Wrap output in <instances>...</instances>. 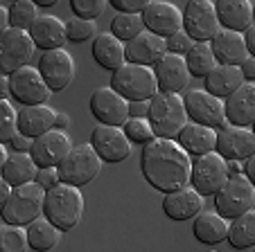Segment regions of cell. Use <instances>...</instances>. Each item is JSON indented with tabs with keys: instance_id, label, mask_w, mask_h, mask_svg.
<instances>
[{
	"instance_id": "29",
	"label": "cell",
	"mask_w": 255,
	"mask_h": 252,
	"mask_svg": "<svg viewBox=\"0 0 255 252\" xmlns=\"http://www.w3.org/2000/svg\"><path fill=\"white\" fill-rule=\"evenodd\" d=\"M91 54L97 66L109 72H116L120 66H125V43H120L111 32H102L93 38Z\"/></svg>"
},
{
	"instance_id": "6",
	"label": "cell",
	"mask_w": 255,
	"mask_h": 252,
	"mask_svg": "<svg viewBox=\"0 0 255 252\" xmlns=\"http://www.w3.org/2000/svg\"><path fill=\"white\" fill-rule=\"evenodd\" d=\"M111 88L127 101H149L158 92L151 68L125 63L116 72H111Z\"/></svg>"
},
{
	"instance_id": "5",
	"label": "cell",
	"mask_w": 255,
	"mask_h": 252,
	"mask_svg": "<svg viewBox=\"0 0 255 252\" xmlns=\"http://www.w3.org/2000/svg\"><path fill=\"white\" fill-rule=\"evenodd\" d=\"M57 171H59V180H61L63 185L82 189L84 185L93 182L100 176L102 160L97 158V153L93 151L91 144H75V147L66 153V158L57 165Z\"/></svg>"
},
{
	"instance_id": "49",
	"label": "cell",
	"mask_w": 255,
	"mask_h": 252,
	"mask_svg": "<svg viewBox=\"0 0 255 252\" xmlns=\"http://www.w3.org/2000/svg\"><path fill=\"white\" fill-rule=\"evenodd\" d=\"M68 124H70V117H68L66 113H57V115H54V129H57V131L68 129Z\"/></svg>"
},
{
	"instance_id": "3",
	"label": "cell",
	"mask_w": 255,
	"mask_h": 252,
	"mask_svg": "<svg viewBox=\"0 0 255 252\" xmlns=\"http://www.w3.org/2000/svg\"><path fill=\"white\" fill-rule=\"evenodd\" d=\"M151 131L160 140H176L181 129L188 124L183 97L169 95V92H156L149 99V113H147Z\"/></svg>"
},
{
	"instance_id": "51",
	"label": "cell",
	"mask_w": 255,
	"mask_h": 252,
	"mask_svg": "<svg viewBox=\"0 0 255 252\" xmlns=\"http://www.w3.org/2000/svg\"><path fill=\"white\" fill-rule=\"evenodd\" d=\"M226 171H228V176H242V162L228 160L226 162Z\"/></svg>"
},
{
	"instance_id": "20",
	"label": "cell",
	"mask_w": 255,
	"mask_h": 252,
	"mask_svg": "<svg viewBox=\"0 0 255 252\" xmlns=\"http://www.w3.org/2000/svg\"><path fill=\"white\" fill-rule=\"evenodd\" d=\"M224 117L228 126L251 129L255 124V84L244 81L233 95L224 99Z\"/></svg>"
},
{
	"instance_id": "40",
	"label": "cell",
	"mask_w": 255,
	"mask_h": 252,
	"mask_svg": "<svg viewBox=\"0 0 255 252\" xmlns=\"http://www.w3.org/2000/svg\"><path fill=\"white\" fill-rule=\"evenodd\" d=\"M95 36H97V25L91 23V20H82L72 16V20L66 23V41H70V43H84V41Z\"/></svg>"
},
{
	"instance_id": "28",
	"label": "cell",
	"mask_w": 255,
	"mask_h": 252,
	"mask_svg": "<svg viewBox=\"0 0 255 252\" xmlns=\"http://www.w3.org/2000/svg\"><path fill=\"white\" fill-rule=\"evenodd\" d=\"M242 84H244V77L240 75V68L233 66H215L203 77V90L222 101L228 95H233Z\"/></svg>"
},
{
	"instance_id": "10",
	"label": "cell",
	"mask_w": 255,
	"mask_h": 252,
	"mask_svg": "<svg viewBox=\"0 0 255 252\" xmlns=\"http://www.w3.org/2000/svg\"><path fill=\"white\" fill-rule=\"evenodd\" d=\"M183 97V106H185V115H188V122L201 124L208 129H224L228 126L226 117H224V101L212 97L210 92L201 90V88H194L188 90Z\"/></svg>"
},
{
	"instance_id": "55",
	"label": "cell",
	"mask_w": 255,
	"mask_h": 252,
	"mask_svg": "<svg viewBox=\"0 0 255 252\" xmlns=\"http://www.w3.org/2000/svg\"><path fill=\"white\" fill-rule=\"evenodd\" d=\"M7 156H9V153H7V147L5 144H0V171H2V165L7 162Z\"/></svg>"
},
{
	"instance_id": "38",
	"label": "cell",
	"mask_w": 255,
	"mask_h": 252,
	"mask_svg": "<svg viewBox=\"0 0 255 252\" xmlns=\"http://www.w3.org/2000/svg\"><path fill=\"white\" fill-rule=\"evenodd\" d=\"M122 131H125L127 140L133 144H140V147H144V144H149L151 140L156 138L154 131H151L149 122H147V117L144 119H138V117H129L125 122V126H122Z\"/></svg>"
},
{
	"instance_id": "1",
	"label": "cell",
	"mask_w": 255,
	"mask_h": 252,
	"mask_svg": "<svg viewBox=\"0 0 255 252\" xmlns=\"http://www.w3.org/2000/svg\"><path fill=\"white\" fill-rule=\"evenodd\" d=\"M192 158L178 147L176 140L154 138L140 151V171L142 178L156 191L172 194L190 185Z\"/></svg>"
},
{
	"instance_id": "30",
	"label": "cell",
	"mask_w": 255,
	"mask_h": 252,
	"mask_svg": "<svg viewBox=\"0 0 255 252\" xmlns=\"http://www.w3.org/2000/svg\"><path fill=\"white\" fill-rule=\"evenodd\" d=\"M192 234H194V239H197L199 243H206V246H217V243L226 241L228 221L222 219L217 212H206V209H203L201 214L194 216Z\"/></svg>"
},
{
	"instance_id": "19",
	"label": "cell",
	"mask_w": 255,
	"mask_h": 252,
	"mask_svg": "<svg viewBox=\"0 0 255 252\" xmlns=\"http://www.w3.org/2000/svg\"><path fill=\"white\" fill-rule=\"evenodd\" d=\"M215 153L224 160H237L244 162L246 158L255 156V133L251 129H237V126H224L217 131Z\"/></svg>"
},
{
	"instance_id": "53",
	"label": "cell",
	"mask_w": 255,
	"mask_h": 252,
	"mask_svg": "<svg viewBox=\"0 0 255 252\" xmlns=\"http://www.w3.org/2000/svg\"><path fill=\"white\" fill-rule=\"evenodd\" d=\"M9 191H11V187L7 185L5 180H2V176H0V207H2V203L7 200V196H9Z\"/></svg>"
},
{
	"instance_id": "50",
	"label": "cell",
	"mask_w": 255,
	"mask_h": 252,
	"mask_svg": "<svg viewBox=\"0 0 255 252\" xmlns=\"http://www.w3.org/2000/svg\"><path fill=\"white\" fill-rule=\"evenodd\" d=\"M9 29V16H7V7L0 5V36Z\"/></svg>"
},
{
	"instance_id": "2",
	"label": "cell",
	"mask_w": 255,
	"mask_h": 252,
	"mask_svg": "<svg viewBox=\"0 0 255 252\" xmlns=\"http://www.w3.org/2000/svg\"><path fill=\"white\" fill-rule=\"evenodd\" d=\"M43 219H48L59 232H70L82 223L84 196L77 187L59 182L43 196Z\"/></svg>"
},
{
	"instance_id": "17",
	"label": "cell",
	"mask_w": 255,
	"mask_h": 252,
	"mask_svg": "<svg viewBox=\"0 0 255 252\" xmlns=\"http://www.w3.org/2000/svg\"><path fill=\"white\" fill-rule=\"evenodd\" d=\"M140 18H142V27L147 32L156 34L160 38H169L183 27L181 9L174 2H163V0H149L147 7L142 9V14H140Z\"/></svg>"
},
{
	"instance_id": "35",
	"label": "cell",
	"mask_w": 255,
	"mask_h": 252,
	"mask_svg": "<svg viewBox=\"0 0 255 252\" xmlns=\"http://www.w3.org/2000/svg\"><path fill=\"white\" fill-rule=\"evenodd\" d=\"M7 16H9V27L11 29H23L27 32L32 23L39 18V7L34 5V0H16L7 7Z\"/></svg>"
},
{
	"instance_id": "8",
	"label": "cell",
	"mask_w": 255,
	"mask_h": 252,
	"mask_svg": "<svg viewBox=\"0 0 255 252\" xmlns=\"http://www.w3.org/2000/svg\"><path fill=\"white\" fill-rule=\"evenodd\" d=\"M226 171V160L219 153L210 151L206 156L192 158V169H190V187L197 191L199 196L208 198L215 196L217 191L224 187V182L228 180Z\"/></svg>"
},
{
	"instance_id": "7",
	"label": "cell",
	"mask_w": 255,
	"mask_h": 252,
	"mask_svg": "<svg viewBox=\"0 0 255 252\" xmlns=\"http://www.w3.org/2000/svg\"><path fill=\"white\" fill-rule=\"evenodd\" d=\"M212 198L217 214L226 221H233L255 209V187L244 176H231Z\"/></svg>"
},
{
	"instance_id": "27",
	"label": "cell",
	"mask_w": 255,
	"mask_h": 252,
	"mask_svg": "<svg viewBox=\"0 0 255 252\" xmlns=\"http://www.w3.org/2000/svg\"><path fill=\"white\" fill-rule=\"evenodd\" d=\"M176 142L190 158H199V156H206V153L215 151L217 131L208 129V126H201V124L188 122L183 129H181Z\"/></svg>"
},
{
	"instance_id": "54",
	"label": "cell",
	"mask_w": 255,
	"mask_h": 252,
	"mask_svg": "<svg viewBox=\"0 0 255 252\" xmlns=\"http://www.w3.org/2000/svg\"><path fill=\"white\" fill-rule=\"evenodd\" d=\"M34 5H36V7H43V9H48V7H54V5H57V0H34Z\"/></svg>"
},
{
	"instance_id": "42",
	"label": "cell",
	"mask_w": 255,
	"mask_h": 252,
	"mask_svg": "<svg viewBox=\"0 0 255 252\" xmlns=\"http://www.w3.org/2000/svg\"><path fill=\"white\" fill-rule=\"evenodd\" d=\"M192 48V41L188 38V34L181 29V32L172 34L169 38H165V52L176 54V57H185V52Z\"/></svg>"
},
{
	"instance_id": "18",
	"label": "cell",
	"mask_w": 255,
	"mask_h": 252,
	"mask_svg": "<svg viewBox=\"0 0 255 252\" xmlns=\"http://www.w3.org/2000/svg\"><path fill=\"white\" fill-rule=\"evenodd\" d=\"M70 149H72V142L66 131L52 129V131H48V133L32 140L29 158L34 160L36 169H50V167H57L59 162L66 158V153L70 151Z\"/></svg>"
},
{
	"instance_id": "21",
	"label": "cell",
	"mask_w": 255,
	"mask_h": 252,
	"mask_svg": "<svg viewBox=\"0 0 255 252\" xmlns=\"http://www.w3.org/2000/svg\"><path fill=\"white\" fill-rule=\"evenodd\" d=\"M29 38H32L34 48L50 52V50H61L66 41V23L59 16L52 14H39V18L32 23V27L27 29Z\"/></svg>"
},
{
	"instance_id": "33",
	"label": "cell",
	"mask_w": 255,
	"mask_h": 252,
	"mask_svg": "<svg viewBox=\"0 0 255 252\" xmlns=\"http://www.w3.org/2000/svg\"><path fill=\"white\" fill-rule=\"evenodd\" d=\"M226 241L233 250H249L255 246V209L228 221Z\"/></svg>"
},
{
	"instance_id": "34",
	"label": "cell",
	"mask_w": 255,
	"mask_h": 252,
	"mask_svg": "<svg viewBox=\"0 0 255 252\" xmlns=\"http://www.w3.org/2000/svg\"><path fill=\"white\" fill-rule=\"evenodd\" d=\"M183 61H185V66H188L190 77H197V79H203V77L217 66L215 54H212V50H210V43H192V48L185 52Z\"/></svg>"
},
{
	"instance_id": "13",
	"label": "cell",
	"mask_w": 255,
	"mask_h": 252,
	"mask_svg": "<svg viewBox=\"0 0 255 252\" xmlns=\"http://www.w3.org/2000/svg\"><path fill=\"white\" fill-rule=\"evenodd\" d=\"M39 75L43 77L50 92H61L75 79V59L66 48L43 52L39 59Z\"/></svg>"
},
{
	"instance_id": "32",
	"label": "cell",
	"mask_w": 255,
	"mask_h": 252,
	"mask_svg": "<svg viewBox=\"0 0 255 252\" xmlns=\"http://www.w3.org/2000/svg\"><path fill=\"white\" fill-rule=\"evenodd\" d=\"M61 234L48 219H36L25 228V237H27V248L34 252H50L59 246Z\"/></svg>"
},
{
	"instance_id": "22",
	"label": "cell",
	"mask_w": 255,
	"mask_h": 252,
	"mask_svg": "<svg viewBox=\"0 0 255 252\" xmlns=\"http://www.w3.org/2000/svg\"><path fill=\"white\" fill-rule=\"evenodd\" d=\"M163 54H165V38L156 36V34L147 32V29H142L135 38H131L129 43H125V63L151 68Z\"/></svg>"
},
{
	"instance_id": "24",
	"label": "cell",
	"mask_w": 255,
	"mask_h": 252,
	"mask_svg": "<svg viewBox=\"0 0 255 252\" xmlns=\"http://www.w3.org/2000/svg\"><path fill=\"white\" fill-rule=\"evenodd\" d=\"M219 29L242 34L253 25V2L251 0H219L215 2Z\"/></svg>"
},
{
	"instance_id": "44",
	"label": "cell",
	"mask_w": 255,
	"mask_h": 252,
	"mask_svg": "<svg viewBox=\"0 0 255 252\" xmlns=\"http://www.w3.org/2000/svg\"><path fill=\"white\" fill-rule=\"evenodd\" d=\"M34 182L41 187L43 191H50L54 189V187L59 185V171H57V167H50V169H39L36 171V178H34Z\"/></svg>"
},
{
	"instance_id": "39",
	"label": "cell",
	"mask_w": 255,
	"mask_h": 252,
	"mask_svg": "<svg viewBox=\"0 0 255 252\" xmlns=\"http://www.w3.org/2000/svg\"><path fill=\"white\" fill-rule=\"evenodd\" d=\"M106 5H109V0H72L70 9H72L75 18L95 23V18H100V16L104 14Z\"/></svg>"
},
{
	"instance_id": "43",
	"label": "cell",
	"mask_w": 255,
	"mask_h": 252,
	"mask_svg": "<svg viewBox=\"0 0 255 252\" xmlns=\"http://www.w3.org/2000/svg\"><path fill=\"white\" fill-rule=\"evenodd\" d=\"M149 0H111L109 5L118 11V14H127V16H140L142 9L147 7Z\"/></svg>"
},
{
	"instance_id": "4",
	"label": "cell",
	"mask_w": 255,
	"mask_h": 252,
	"mask_svg": "<svg viewBox=\"0 0 255 252\" xmlns=\"http://www.w3.org/2000/svg\"><path fill=\"white\" fill-rule=\"evenodd\" d=\"M43 196L45 191L36 182L14 187L0 207V219L5 221V225L27 228L32 221L41 219L43 214Z\"/></svg>"
},
{
	"instance_id": "48",
	"label": "cell",
	"mask_w": 255,
	"mask_h": 252,
	"mask_svg": "<svg viewBox=\"0 0 255 252\" xmlns=\"http://www.w3.org/2000/svg\"><path fill=\"white\" fill-rule=\"evenodd\" d=\"M242 41H244V48L249 52V57H255V27L253 25L242 32Z\"/></svg>"
},
{
	"instance_id": "15",
	"label": "cell",
	"mask_w": 255,
	"mask_h": 252,
	"mask_svg": "<svg viewBox=\"0 0 255 252\" xmlns=\"http://www.w3.org/2000/svg\"><path fill=\"white\" fill-rule=\"evenodd\" d=\"M93 117L102 124V126H116L122 129L125 122L129 119V104L113 90L111 86H102L91 95L88 101Z\"/></svg>"
},
{
	"instance_id": "46",
	"label": "cell",
	"mask_w": 255,
	"mask_h": 252,
	"mask_svg": "<svg viewBox=\"0 0 255 252\" xmlns=\"http://www.w3.org/2000/svg\"><path fill=\"white\" fill-rule=\"evenodd\" d=\"M149 113V101H131L129 104V117L144 119Z\"/></svg>"
},
{
	"instance_id": "26",
	"label": "cell",
	"mask_w": 255,
	"mask_h": 252,
	"mask_svg": "<svg viewBox=\"0 0 255 252\" xmlns=\"http://www.w3.org/2000/svg\"><path fill=\"white\" fill-rule=\"evenodd\" d=\"M210 50L215 54L217 66H233L240 68L244 59H249V52L244 48L242 34L228 32V29H219L210 41Z\"/></svg>"
},
{
	"instance_id": "47",
	"label": "cell",
	"mask_w": 255,
	"mask_h": 252,
	"mask_svg": "<svg viewBox=\"0 0 255 252\" xmlns=\"http://www.w3.org/2000/svg\"><path fill=\"white\" fill-rule=\"evenodd\" d=\"M240 75L244 77V81H251V84H253V81H255V57H249V59H244V61H242Z\"/></svg>"
},
{
	"instance_id": "11",
	"label": "cell",
	"mask_w": 255,
	"mask_h": 252,
	"mask_svg": "<svg viewBox=\"0 0 255 252\" xmlns=\"http://www.w3.org/2000/svg\"><path fill=\"white\" fill-rule=\"evenodd\" d=\"M34 43L27 32L23 29H7L0 36V75H14L16 70L25 68L34 57Z\"/></svg>"
},
{
	"instance_id": "37",
	"label": "cell",
	"mask_w": 255,
	"mask_h": 252,
	"mask_svg": "<svg viewBox=\"0 0 255 252\" xmlns=\"http://www.w3.org/2000/svg\"><path fill=\"white\" fill-rule=\"evenodd\" d=\"M25 250H27L25 228L0 225V252H25Z\"/></svg>"
},
{
	"instance_id": "25",
	"label": "cell",
	"mask_w": 255,
	"mask_h": 252,
	"mask_svg": "<svg viewBox=\"0 0 255 252\" xmlns=\"http://www.w3.org/2000/svg\"><path fill=\"white\" fill-rule=\"evenodd\" d=\"M54 115H57V110L50 108L48 104L20 106V110H16V126H18V133L25 135V138H29V140L48 133V131L54 129Z\"/></svg>"
},
{
	"instance_id": "31",
	"label": "cell",
	"mask_w": 255,
	"mask_h": 252,
	"mask_svg": "<svg viewBox=\"0 0 255 252\" xmlns=\"http://www.w3.org/2000/svg\"><path fill=\"white\" fill-rule=\"evenodd\" d=\"M36 165L34 160L29 158V153H11L7 156V162L2 165V180L14 189V187H20V185H27V182H34L36 178Z\"/></svg>"
},
{
	"instance_id": "12",
	"label": "cell",
	"mask_w": 255,
	"mask_h": 252,
	"mask_svg": "<svg viewBox=\"0 0 255 252\" xmlns=\"http://www.w3.org/2000/svg\"><path fill=\"white\" fill-rule=\"evenodd\" d=\"M50 88L45 86L43 77L32 66H25L9 75V97L16 99L20 106H41L48 104Z\"/></svg>"
},
{
	"instance_id": "52",
	"label": "cell",
	"mask_w": 255,
	"mask_h": 252,
	"mask_svg": "<svg viewBox=\"0 0 255 252\" xmlns=\"http://www.w3.org/2000/svg\"><path fill=\"white\" fill-rule=\"evenodd\" d=\"M9 97V77L0 75V99H7Z\"/></svg>"
},
{
	"instance_id": "23",
	"label": "cell",
	"mask_w": 255,
	"mask_h": 252,
	"mask_svg": "<svg viewBox=\"0 0 255 252\" xmlns=\"http://www.w3.org/2000/svg\"><path fill=\"white\" fill-rule=\"evenodd\" d=\"M203 207H206V198L199 196L190 185L172 191V194H165L163 200V212L172 221H190L197 214H201Z\"/></svg>"
},
{
	"instance_id": "45",
	"label": "cell",
	"mask_w": 255,
	"mask_h": 252,
	"mask_svg": "<svg viewBox=\"0 0 255 252\" xmlns=\"http://www.w3.org/2000/svg\"><path fill=\"white\" fill-rule=\"evenodd\" d=\"M9 147H11V151H14V153H29L32 140L25 138V135H20V133H16L14 138L9 140Z\"/></svg>"
},
{
	"instance_id": "9",
	"label": "cell",
	"mask_w": 255,
	"mask_h": 252,
	"mask_svg": "<svg viewBox=\"0 0 255 252\" xmlns=\"http://www.w3.org/2000/svg\"><path fill=\"white\" fill-rule=\"evenodd\" d=\"M183 20V32L192 43H210L212 36L219 32L215 14V2L212 0H190L181 11Z\"/></svg>"
},
{
	"instance_id": "41",
	"label": "cell",
	"mask_w": 255,
	"mask_h": 252,
	"mask_svg": "<svg viewBox=\"0 0 255 252\" xmlns=\"http://www.w3.org/2000/svg\"><path fill=\"white\" fill-rule=\"evenodd\" d=\"M18 133L16 126V108L11 101L0 99V144H9V140Z\"/></svg>"
},
{
	"instance_id": "56",
	"label": "cell",
	"mask_w": 255,
	"mask_h": 252,
	"mask_svg": "<svg viewBox=\"0 0 255 252\" xmlns=\"http://www.w3.org/2000/svg\"><path fill=\"white\" fill-rule=\"evenodd\" d=\"M210 252H217V250H210Z\"/></svg>"
},
{
	"instance_id": "14",
	"label": "cell",
	"mask_w": 255,
	"mask_h": 252,
	"mask_svg": "<svg viewBox=\"0 0 255 252\" xmlns=\"http://www.w3.org/2000/svg\"><path fill=\"white\" fill-rule=\"evenodd\" d=\"M93 151L97 153V158L109 165H118V162L129 160L131 156V142L127 140L125 131L116 129V126H102L97 124L91 133V142Z\"/></svg>"
},
{
	"instance_id": "36",
	"label": "cell",
	"mask_w": 255,
	"mask_h": 252,
	"mask_svg": "<svg viewBox=\"0 0 255 252\" xmlns=\"http://www.w3.org/2000/svg\"><path fill=\"white\" fill-rule=\"evenodd\" d=\"M142 18L140 16H127V14H118L111 20V34L120 41V43H129L131 38H135L142 32Z\"/></svg>"
},
{
	"instance_id": "16",
	"label": "cell",
	"mask_w": 255,
	"mask_h": 252,
	"mask_svg": "<svg viewBox=\"0 0 255 252\" xmlns=\"http://www.w3.org/2000/svg\"><path fill=\"white\" fill-rule=\"evenodd\" d=\"M151 72H154L158 92H169V95H181L183 90H188L190 79H192L183 57H176L169 52H165L151 66Z\"/></svg>"
}]
</instances>
